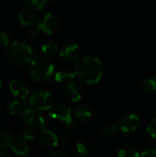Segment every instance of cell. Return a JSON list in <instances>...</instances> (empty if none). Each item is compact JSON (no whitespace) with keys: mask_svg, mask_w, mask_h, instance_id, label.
Returning a JSON list of instances; mask_svg holds the SVG:
<instances>
[{"mask_svg":"<svg viewBox=\"0 0 156 157\" xmlns=\"http://www.w3.org/2000/svg\"><path fill=\"white\" fill-rule=\"evenodd\" d=\"M65 94L72 102H76L80 100L82 97V89L78 86V84L74 82H70L69 84L66 85Z\"/></svg>","mask_w":156,"mask_h":157,"instance_id":"12","label":"cell"},{"mask_svg":"<svg viewBox=\"0 0 156 157\" xmlns=\"http://www.w3.org/2000/svg\"><path fill=\"white\" fill-rule=\"evenodd\" d=\"M58 26H59V21L57 17L51 13L42 15L39 18L38 24H37L38 29L47 34L54 33L57 30Z\"/></svg>","mask_w":156,"mask_h":157,"instance_id":"5","label":"cell"},{"mask_svg":"<svg viewBox=\"0 0 156 157\" xmlns=\"http://www.w3.org/2000/svg\"><path fill=\"white\" fill-rule=\"evenodd\" d=\"M49 116L54 120L63 121L64 123H67L73 119L71 109L65 105H57L51 107L49 111Z\"/></svg>","mask_w":156,"mask_h":157,"instance_id":"6","label":"cell"},{"mask_svg":"<svg viewBox=\"0 0 156 157\" xmlns=\"http://www.w3.org/2000/svg\"><path fill=\"white\" fill-rule=\"evenodd\" d=\"M39 29H38V27L37 28H30V29H29L28 30H27V32H26V37H27V39H29V40H34L37 36H38V34H39Z\"/></svg>","mask_w":156,"mask_h":157,"instance_id":"26","label":"cell"},{"mask_svg":"<svg viewBox=\"0 0 156 157\" xmlns=\"http://www.w3.org/2000/svg\"><path fill=\"white\" fill-rule=\"evenodd\" d=\"M147 132H148V134H149L152 138L155 139L156 138V119L153 120V121L148 124V126H147Z\"/></svg>","mask_w":156,"mask_h":157,"instance_id":"25","label":"cell"},{"mask_svg":"<svg viewBox=\"0 0 156 157\" xmlns=\"http://www.w3.org/2000/svg\"><path fill=\"white\" fill-rule=\"evenodd\" d=\"M59 139L54 132L43 128L39 136V144L44 148H53L58 145Z\"/></svg>","mask_w":156,"mask_h":157,"instance_id":"8","label":"cell"},{"mask_svg":"<svg viewBox=\"0 0 156 157\" xmlns=\"http://www.w3.org/2000/svg\"><path fill=\"white\" fill-rule=\"evenodd\" d=\"M74 73V77L82 83L87 85L97 83L103 74L102 63L97 57L86 55L76 62Z\"/></svg>","mask_w":156,"mask_h":157,"instance_id":"1","label":"cell"},{"mask_svg":"<svg viewBox=\"0 0 156 157\" xmlns=\"http://www.w3.org/2000/svg\"><path fill=\"white\" fill-rule=\"evenodd\" d=\"M54 77H55L56 82L60 84H66V85L72 82L74 78H75L74 71H70L69 69H66V68H63L57 71Z\"/></svg>","mask_w":156,"mask_h":157,"instance_id":"14","label":"cell"},{"mask_svg":"<svg viewBox=\"0 0 156 157\" xmlns=\"http://www.w3.org/2000/svg\"><path fill=\"white\" fill-rule=\"evenodd\" d=\"M24 99H17L14 100L13 102L10 103V105L8 106V110L12 115H17L19 114V111L24 104L25 101H23Z\"/></svg>","mask_w":156,"mask_h":157,"instance_id":"21","label":"cell"},{"mask_svg":"<svg viewBox=\"0 0 156 157\" xmlns=\"http://www.w3.org/2000/svg\"><path fill=\"white\" fill-rule=\"evenodd\" d=\"M9 38L8 36L0 30V47H7L9 45Z\"/></svg>","mask_w":156,"mask_h":157,"instance_id":"28","label":"cell"},{"mask_svg":"<svg viewBox=\"0 0 156 157\" xmlns=\"http://www.w3.org/2000/svg\"><path fill=\"white\" fill-rule=\"evenodd\" d=\"M0 89H1V81H0Z\"/></svg>","mask_w":156,"mask_h":157,"instance_id":"36","label":"cell"},{"mask_svg":"<svg viewBox=\"0 0 156 157\" xmlns=\"http://www.w3.org/2000/svg\"><path fill=\"white\" fill-rule=\"evenodd\" d=\"M18 116L21 118L22 121L28 126L33 125L34 121L36 119L35 110L31 108V106L29 104V102H24V104L19 111Z\"/></svg>","mask_w":156,"mask_h":157,"instance_id":"11","label":"cell"},{"mask_svg":"<svg viewBox=\"0 0 156 157\" xmlns=\"http://www.w3.org/2000/svg\"><path fill=\"white\" fill-rule=\"evenodd\" d=\"M11 149L16 155H22V156L27 155L29 152V146L28 141L22 137L14 140V142L11 145Z\"/></svg>","mask_w":156,"mask_h":157,"instance_id":"13","label":"cell"},{"mask_svg":"<svg viewBox=\"0 0 156 157\" xmlns=\"http://www.w3.org/2000/svg\"><path fill=\"white\" fill-rule=\"evenodd\" d=\"M140 125V119L137 115L131 113L123 117L120 123V128L124 133L134 132Z\"/></svg>","mask_w":156,"mask_h":157,"instance_id":"7","label":"cell"},{"mask_svg":"<svg viewBox=\"0 0 156 157\" xmlns=\"http://www.w3.org/2000/svg\"><path fill=\"white\" fill-rule=\"evenodd\" d=\"M22 138H24L25 140L29 141H32L35 138V132L32 129H26L23 133H22Z\"/></svg>","mask_w":156,"mask_h":157,"instance_id":"27","label":"cell"},{"mask_svg":"<svg viewBox=\"0 0 156 157\" xmlns=\"http://www.w3.org/2000/svg\"><path fill=\"white\" fill-rule=\"evenodd\" d=\"M17 17H18L19 22L24 26H32L36 21L35 15L33 14V12H31L30 10H27V9L21 10L18 13Z\"/></svg>","mask_w":156,"mask_h":157,"instance_id":"15","label":"cell"},{"mask_svg":"<svg viewBox=\"0 0 156 157\" xmlns=\"http://www.w3.org/2000/svg\"><path fill=\"white\" fill-rule=\"evenodd\" d=\"M13 142H14V138L9 132L6 130H0V149L1 150H6L8 148H11Z\"/></svg>","mask_w":156,"mask_h":157,"instance_id":"17","label":"cell"},{"mask_svg":"<svg viewBox=\"0 0 156 157\" xmlns=\"http://www.w3.org/2000/svg\"><path fill=\"white\" fill-rule=\"evenodd\" d=\"M7 58L17 66H25L31 62L32 50L23 41H14L7 46Z\"/></svg>","mask_w":156,"mask_h":157,"instance_id":"3","label":"cell"},{"mask_svg":"<svg viewBox=\"0 0 156 157\" xmlns=\"http://www.w3.org/2000/svg\"><path fill=\"white\" fill-rule=\"evenodd\" d=\"M59 143L62 144V145H64V146H67L71 144V140L70 138L67 136V135H62L60 137V140H59Z\"/></svg>","mask_w":156,"mask_h":157,"instance_id":"31","label":"cell"},{"mask_svg":"<svg viewBox=\"0 0 156 157\" xmlns=\"http://www.w3.org/2000/svg\"><path fill=\"white\" fill-rule=\"evenodd\" d=\"M5 156H9V154L8 153H6V151H4V150H1L0 149V157H5Z\"/></svg>","mask_w":156,"mask_h":157,"instance_id":"34","label":"cell"},{"mask_svg":"<svg viewBox=\"0 0 156 157\" xmlns=\"http://www.w3.org/2000/svg\"><path fill=\"white\" fill-rule=\"evenodd\" d=\"M28 102L35 111H44L52 107L53 100L48 91L36 89L30 94Z\"/></svg>","mask_w":156,"mask_h":157,"instance_id":"4","label":"cell"},{"mask_svg":"<svg viewBox=\"0 0 156 157\" xmlns=\"http://www.w3.org/2000/svg\"><path fill=\"white\" fill-rule=\"evenodd\" d=\"M65 125L69 131H75L77 129V123L73 119L70 121H68L67 123H65Z\"/></svg>","mask_w":156,"mask_h":157,"instance_id":"32","label":"cell"},{"mask_svg":"<svg viewBox=\"0 0 156 157\" xmlns=\"http://www.w3.org/2000/svg\"><path fill=\"white\" fill-rule=\"evenodd\" d=\"M140 156L142 157H156V149L148 148L143 152L140 153Z\"/></svg>","mask_w":156,"mask_h":157,"instance_id":"29","label":"cell"},{"mask_svg":"<svg viewBox=\"0 0 156 157\" xmlns=\"http://www.w3.org/2000/svg\"><path fill=\"white\" fill-rule=\"evenodd\" d=\"M74 116L79 121H86L91 118L92 110L89 107H87L86 105H81V106H78L74 109Z\"/></svg>","mask_w":156,"mask_h":157,"instance_id":"16","label":"cell"},{"mask_svg":"<svg viewBox=\"0 0 156 157\" xmlns=\"http://www.w3.org/2000/svg\"><path fill=\"white\" fill-rule=\"evenodd\" d=\"M1 111H2V106H1V103H0V113H1Z\"/></svg>","mask_w":156,"mask_h":157,"instance_id":"35","label":"cell"},{"mask_svg":"<svg viewBox=\"0 0 156 157\" xmlns=\"http://www.w3.org/2000/svg\"><path fill=\"white\" fill-rule=\"evenodd\" d=\"M58 51V45L54 41H47L41 47V52L46 57L53 56Z\"/></svg>","mask_w":156,"mask_h":157,"instance_id":"18","label":"cell"},{"mask_svg":"<svg viewBox=\"0 0 156 157\" xmlns=\"http://www.w3.org/2000/svg\"><path fill=\"white\" fill-rule=\"evenodd\" d=\"M50 1L52 0H26V3L32 9L41 10Z\"/></svg>","mask_w":156,"mask_h":157,"instance_id":"22","label":"cell"},{"mask_svg":"<svg viewBox=\"0 0 156 157\" xmlns=\"http://www.w3.org/2000/svg\"><path fill=\"white\" fill-rule=\"evenodd\" d=\"M79 46L74 43H69L63 47L60 52V57L68 63L76 62L79 57Z\"/></svg>","mask_w":156,"mask_h":157,"instance_id":"9","label":"cell"},{"mask_svg":"<svg viewBox=\"0 0 156 157\" xmlns=\"http://www.w3.org/2000/svg\"><path fill=\"white\" fill-rule=\"evenodd\" d=\"M143 86V90L145 93H148V94L154 93V91H156V78H154V77L148 78L147 80L144 81Z\"/></svg>","mask_w":156,"mask_h":157,"instance_id":"23","label":"cell"},{"mask_svg":"<svg viewBox=\"0 0 156 157\" xmlns=\"http://www.w3.org/2000/svg\"><path fill=\"white\" fill-rule=\"evenodd\" d=\"M74 150L75 154L79 156H86L89 153V149L87 144L85 142H78L74 144Z\"/></svg>","mask_w":156,"mask_h":157,"instance_id":"19","label":"cell"},{"mask_svg":"<svg viewBox=\"0 0 156 157\" xmlns=\"http://www.w3.org/2000/svg\"><path fill=\"white\" fill-rule=\"evenodd\" d=\"M9 90L11 94L17 99H25L29 95V88L26 84L20 80H12L9 84Z\"/></svg>","mask_w":156,"mask_h":157,"instance_id":"10","label":"cell"},{"mask_svg":"<svg viewBox=\"0 0 156 157\" xmlns=\"http://www.w3.org/2000/svg\"><path fill=\"white\" fill-rule=\"evenodd\" d=\"M36 126H38L40 129H43V128H46V120L41 117V116H39V117H36L35 121H34V123Z\"/></svg>","mask_w":156,"mask_h":157,"instance_id":"30","label":"cell"},{"mask_svg":"<svg viewBox=\"0 0 156 157\" xmlns=\"http://www.w3.org/2000/svg\"><path fill=\"white\" fill-rule=\"evenodd\" d=\"M50 157H66L65 154L62 153V152H59V151H54L52 153H51L49 155Z\"/></svg>","mask_w":156,"mask_h":157,"instance_id":"33","label":"cell"},{"mask_svg":"<svg viewBox=\"0 0 156 157\" xmlns=\"http://www.w3.org/2000/svg\"><path fill=\"white\" fill-rule=\"evenodd\" d=\"M101 132L106 136H111V135H114L118 132V126L114 124H108L102 128Z\"/></svg>","mask_w":156,"mask_h":157,"instance_id":"24","label":"cell"},{"mask_svg":"<svg viewBox=\"0 0 156 157\" xmlns=\"http://www.w3.org/2000/svg\"><path fill=\"white\" fill-rule=\"evenodd\" d=\"M118 156L120 157H138L140 156V153H138V151L131 146H127L122 148L119 153H118Z\"/></svg>","mask_w":156,"mask_h":157,"instance_id":"20","label":"cell"},{"mask_svg":"<svg viewBox=\"0 0 156 157\" xmlns=\"http://www.w3.org/2000/svg\"><path fill=\"white\" fill-rule=\"evenodd\" d=\"M54 73V65L46 56H40L30 62L29 74L30 78L38 83L49 82Z\"/></svg>","mask_w":156,"mask_h":157,"instance_id":"2","label":"cell"}]
</instances>
